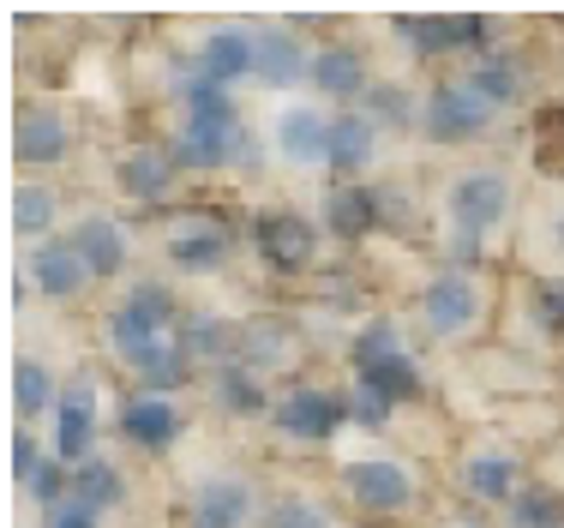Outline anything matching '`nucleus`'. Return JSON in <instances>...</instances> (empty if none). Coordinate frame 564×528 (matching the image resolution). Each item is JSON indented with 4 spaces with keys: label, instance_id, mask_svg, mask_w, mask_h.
<instances>
[{
    "label": "nucleus",
    "instance_id": "25",
    "mask_svg": "<svg viewBox=\"0 0 564 528\" xmlns=\"http://www.w3.org/2000/svg\"><path fill=\"white\" fill-rule=\"evenodd\" d=\"M252 43H259V85H271V90H289L294 78H313V54L318 49H306V36L301 31H289V24H259L252 31Z\"/></svg>",
    "mask_w": 564,
    "mask_h": 528
},
{
    "label": "nucleus",
    "instance_id": "11",
    "mask_svg": "<svg viewBox=\"0 0 564 528\" xmlns=\"http://www.w3.org/2000/svg\"><path fill=\"white\" fill-rule=\"evenodd\" d=\"M97 385L90 378H73V385H61V402H55V444H48V456L66 468L90 463L97 456Z\"/></svg>",
    "mask_w": 564,
    "mask_h": 528
},
{
    "label": "nucleus",
    "instance_id": "18",
    "mask_svg": "<svg viewBox=\"0 0 564 528\" xmlns=\"http://www.w3.org/2000/svg\"><path fill=\"white\" fill-rule=\"evenodd\" d=\"M240 367H252L259 378H271L282 367H294L301 360V331H294L282 313H259V319H247L240 324Z\"/></svg>",
    "mask_w": 564,
    "mask_h": 528
},
{
    "label": "nucleus",
    "instance_id": "19",
    "mask_svg": "<svg viewBox=\"0 0 564 528\" xmlns=\"http://www.w3.org/2000/svg\"><path fill=\"white\" fill-rule=\"evenodd\" d=\"M463 493L475 498V505H517L522 493V463L505 451V444H475V451L463 456Z\"/></svg>",
    "mask_w": 564,
    "mask_h": 528
},
{
    "label": "nucleus",
    "instance_id": "6",
    "mask_svg": "<svg viewBox=\"0 0 564 528\" xmlns=\"http://www.w3.org/2000/svg\"><path fill=\"white\" fill-rule=\"evenodd\" d=\"M492 120H499V108L480 97L468 78H438V85L426 90V103H421V132L433 144H445V151H451V144L487 139Z\"/></svg>",
    "mask_w": 564,
    "mask_h": 528
},
{
    "label": "nucleus",
    "instance_id": "39",
    "mask_svg": "<svg viewBox=\"0 0 564 528\" xmlns=\"http://www.w3.org/2000/svg\"><path fill=\"white\" fill-rule=\"evenodd\" d=\"M43 463H48V451H43V439H36L31 427H12V481L31 493V481L43 475Z\"/></svg>",
    "mask_w": 564,
    "mask_h": 528
},
{
    "label": "nucleus",
    "instance_id": "24",
    "mask_svg": "<svg viewBox=\"0 0 564 528\" xmlns=\"http://www.w3.org/2000/svg\"><path fill=\"white\" fill-rule=\"evenodd\" d=\"M198 73L210 78V85L235 90L240 78L259 73V43H252V31H240V24H217V31H205V43H198Z\"/></svg>",
    "mask_w": 564,
    "mask_h": 528
},
{
    "label": "nucleus",
    "instance_id": "30",
    "mask_svg": "<svg viewBox=\"0 0 564 528\" xmlns=\"http://www.w3.org/2000/svg\"><path fill=\"white\" fill-rule=\"evenodd\" d=\"M127 493H132V481H127V468L115 463V456H90V463H78L73 468V498L78 505H90L97 517H109V510L127 505Z\"/></svg>",
    "mask_w": 564,
    "mask_h": 528
},
{
    "label": "nucleus",
    "instance_id": "13",
    "mask_svg": "<svg viewBox=\"0 0 564 528\" xmlns=\"http://www.w3.org/2000/svg\"><path fill=\"white\" fill-rule=\"evenodd\" d=\"M115 186L132 205L156 211V205H169L174 186H181V162H174L169 144H132V151L115 162Z\"/></svg>",
    "mask_w": 564,
    "mask_h": 528
},
{
    "label": "nucleus",
    "instance_id": "44",
    "mask_svg": "<svg viewBox=\"0 0 564 528\" xmlns=\"http://www.w3.org/2000/svg\"><path fill=\"white\" fill-rule=\"evenodd\" d=\"M259 162H264V144H259V132H252V127H240V132H235V162H228V169L252 174Z\"/></svg>",
    "mask_w": 564,
    "mask_h": 528
},
{
    "label": "nucleus",
    "instance_id": "20",
    "mask_svg": "<svg viewBox=\"0 0 564 528\" xmlns=\"http://www.w3.org/2000/svg\"><path fill=\"white\" fill-rule=\"evenodd\" d=\"M276 157L289 169H325L330 157V115L313 103H294L276 115Z\"/></svg>",
    "mask_w": 564,
    "mask_h": 528
},
{
    "label": "nucleus",
    "instance_id": "27",
    "mask_svg": "<svg viewBox=\"0 0 564 528\" xmlns=\"http://www.w3.org/2000/svg\"><path fill=\"white\" fill-rule=\"evenodd\" d=\"M372 228H384L379 186H367V181H330V193H325V235L367 240Z\"/></svg>",
    "mask_w": 564,
    "mask_h": 528
},
{
    "label": "nucleus",
    "instance_id": "37",
    "mask_svg": "<svg viewBox=\"0 0 564 528\" xmlns=\"http://www.w3.org/2000/svg\"><path fill=\"white\" fill-rule=\"evenodd\" d=\"M510 528H564V498L546 486H522L510 505Z\"/></svg>",
    "mask_w": 564,
    "mask_h": 528
},
{
    "label": "nucleus",
    "instance_id": "14",
    "mask_svg": "<svg viewBox=\"0 0 564 528\" xmlns=\"http://www.w3.org/2000/svg\"><path fill=\"white\" fill-rule=\"evenodd\" d=\"M372 85H379V78H372L367 54H360L355 43H325V49L313 54V90H318L325 103H337V108H360Z\"/></svg>",
    "mask_w": 564,
    "mask_h": 528
},
{
    "label": "nucleus",
    "instance_id": "17",
    "mask_svg": "<svg viewBox=\"0 0 564 528\" xmlns=\"http://www.w3.org/2000/svg\"><path fill=\"white\" fill-rule=\"evenodd\" d=\"M120 439L132 444V451H151V456H163L174 439H181V402L174 397H144V390H132L127 402H120Z\"/></svg>",
    "mask_w": 564,
    "mask_h": 528
},
{
    "label": "nucleus",
    "instance_id": "12",
    "mask_svg": "<svg viewBox=\"0 0 564 528\" xmlns=\"http://www.w3.org/2000/svg\"><path fill=\"white\" fill-rule=\"evenodd\" d=\"M12 157H19V169H61L73 157V120L61 108L24 103L12 120Z\"/></svg>",
    "mask_w": 564,
    "mask_h": 528
},
{
    "label": "nucleus",
    "instance_id": "21",
    "mask_svg": "<svg viewBox=\"0 0 564 528\" xmlns=\"http://www.w3.org/2000/svg\"><path fill=\"white\" fill-rule=\"evenodd\" d=\"M174 343H181V355L193 360V367L217 373L228 360L240 355V324L228 313H210V306H198V313H181V331H174Z\"/></svg>",
    "mask_w": 564,
    "mask_h": 528
},
{
    "label": "nucleus",
    "instance_id": "43",
    "mask_svg": "<svg viewBox=\"0 0 564 528\" xmlns=\"http://www.w3.org/2000/svg\"><path fill=\"white\" fill-rule=\"evenodd\" d=\"M43 528H102V517L90 505H78V498H66V505L43 510Z\"/></svg>",
    "mask_w": 564,
    "mask_h": 528
},
{
    "label": "nucleus",
    "instance_id": "29",
    "mask_svg": "<svg viewBox=\"0 0 564 528\" xmlns=\"http://www.w3.org/2000/svg\"><path fill=\"white\" fill-rule=\"evenodd\" d=\"M468 85L480 90V97H487L492 108H517L522 103V90H529V61H522L517 49H492V54H480L475 66H468Z\"/></svg>",
    "mask_w": 564,
    "mask_h": 528
},
{
    "label": "nucleus",
    "instance_id": "34",
    "mask_svg": "<svg viewBox=\"0 0 564 528\" xmlns=\"http://www.w3.org/2000/svg\"><path fill=\"white\" fill-rule=\"evenodd\" d=\"M397 355H409V348H402V324L391 313H372L355 336H348V367L355 373H372V367H384V360H397Z\"/></svg>",
    "mask_w": 564,
    "mask_h": 528
},
{
    "label": "nucleus",
    "instance_id": "32",
    "mask_svg": "<svg viewBox=\"0 0 564 528\" xmlns=\"http://www.w3.org/2000/svg\"><path fill=\"white\" fill-rule=\"evenodd\" d=\"M421 103L426 97H414L402 78H379V85L367 90V103H360V115L379 132H409V127H421Z\"/></svg>",
    "mask_w": 564,
    "mask_h": 528
},
{
    "label": "nucleus",
    "instance_id": "35",
    "mask_svg": "<svg viewBox=\"0 0 564 528\" xmlns=\"http://www.w3.org/2000/svg\"><path fill=\"white\" fill-rule=\"evenodd\" d=\"M355 385H367L379 402L402 409V402H414L426 390V378H421V360L414 355H397V360H384V367H372V373H355Z\"/></svg>",
    "mask_w": 564,
    "mask_h": 528
},
{
    "label": "nucleus",
    "instance_id": "15",
    "mask_svg": "<svg viewBox=\"0 0 564 528\" xmlns=\"http://www.w3.org/2000/svg\"><path fill=\"white\" fill-rule=\"evenodd\" d=\"M247 127V120H235V127H223V120H193L181 115V127H174L169 151L181 162V174H223L228 162H235V132Z\"/></svg>",
    "mask_w": 564,
    "mask_h": 528
},
{
    "label": "nucleus",
    "instance_id": "8",
    "mask_svg": "<svg viewBox=\"0 0 564 528\" xmlns=\"http://www.w3.org/2000/svg\"><path fill=\"white\" fill-rule=\"evenodd\" d=\"M414 313H421V324L438 336V343H456V336H468L480 319H487V294H480L475 270L451 265V270H438V277H426Z\"/></svg>",
    "mask_w": 564,
    "mask_h": 528
},
{
    "label": "nucleus",
    "instance_id": "26",
    "mask_svg": "<svg viewBox=\"0 0 564 528\" xmlns=\"http://www.w3.org/2000/svg\"><path fill=\"white\" fill-rule=\"evenodd\" d=\"M210 402H217V414H228V421H271L276 390H271V378L228 360V367L210 373Z\"/></svg>",
    "mask_w": 564,
    "mask_h": 528
},
{
    "label": "nucleus",
    "instance_id": "9",
    "mask_svg": "<svg viewBox=\"0 0 564 528\" xmlns=\"http://www.w3.org/2000/svg\"><path fill=\"white\" fill-rule=\"evenodd\" d=\"M163 252L181 277H217V270L235 259V228H228L217 211H186L181 223L169 228Z\"/></svg>",
    "mask_w": 564,
    "mask_h": 528
},
{
    "label": "nucleus",
    "instance_id": "40",
    "mask_svg": "<svg viewBox=\"0 0 564 528\" xmlns=\"http://www.w3.org/2000/svg\"><path fill=\"white\" fill-rule=\"evenodd\" d=\"M31 498H36V505H43V510L66 505V498H73V468H66V463H55V456H48V463H43V475L31 481Z\"/></svg>",
    "mask_w": 564,
    "mask_h": 528
},
{
    "label": "nucleus",
    "instance_id": "28",
    "mask_svg": "<svg viewBox=\"0 0 564 528\" xmlns=\"http://www.w3.org/2000/svg\"><path fill=\"white\" fill-rule=\"evenodd\" d=\"M127 373L139 378L144 397H181L198 367L181 355V343L169 336V343H151V348H139V355H127Z\"/></svg>",
    "mask_w": 564,
    "mask_h": 528
},
{
    "label": "nucleus",
    "instance_id": "16",
    "mask_svg": "<svg viewBox=\"0 0 564 528\" xmlns=\"http://www.w3.org/2000/svg\"><path fill=\"white\" fill-rule=\"evenodd\" d=\"M66 240L78 247V259H85V270L90 277H120V270L132 265V235L120 228V216H109V211H90V216H78L73 228H66Z\"/></svg>",
    "mask_w": 564,
    "mask_h": 528
},
{
    "label": "nucleus",
    "instance_id": "47",
    "mask_svg": "<svg viewBox=\"0 0 564 528\" xmlns=\"http://www.w3.org/2000/svg\"><path fill=\"white\" fill-rule=\"evenodd\" d=\"M193 528H198V522H193Z\"/></svg>",
    "mask_w": 564,
    "mask_h": 528
},
{
    "label": "nucleus",
    "instance_id": "3",
    "mask_svg": "<svg viewBox=\"0 0 564 528\" xmlns=\"http://www.w3.org/2000/svg\"><path fill=\"white\" fill-rule=\"evenodd\" d=\"M318 247H325V228H318L313 216H301L294 205L252 216V252H259V265L276 270V277H313Z\"/></svg>",
    "mask_w": 564,
    "mask_h": 528
},
{
    "label": "nucleus",
    "instance_id": "33",
    "mask_svg": "<svg viewBox=\"0 0 564 528\" xmlns=\"http://www.w3.org/2000/svg\"><path fill=\"white\" fill-rule=\"evenodd\" d=\"M55 216H61V186H48V181H19V193H12V228H19L31 247L55 235Z\"/></svg>",
    "mask_w": 564,
    "mask_h": 528
},
{
    "label": "nucleus",
    "instance_id": "45",
    "mask_svg": "<svg viewBox=\"0 0 564 528\" xmlns=\"http://www.w3.org/2000/svg\"><path fill=\"white\" fill-rule=\"evenodd\" d=\"M558 252H564V211H558Z\"/></svg>",
    "mask_w": 564,
    "mask_h": 528
},
{
    "label": "nucleus",
    "instance_id": "2",
    "mask_svg": "<svg viewBox=\"0 0 564 528\" xmlns=\"http://www.w3.org/2000/svg\"><path fill=\"white\" fill-rule=\"evenodd\" d=\"M181 313H186V306L174 301L169 282L139 277V282H132V289L115 301V313H109V343H115V355L127 360V355H139V348H151V343H169V336L181 331Z\"/></svg>",
    "mask_w": 564,
    "mask_h": 528
},
{
    "label": "nucleus",
    "instance_id": "38",
    "mask_svg": "<svg viewBox=\"0 0 564 528\" xmlns=\"http://www.w3.org/2000/svg\"><path fill=\"white\" fill-rule=\"evenodd\" d=\"M529 306H534V324L546 336H564V277H541L529 289Z\"/></svg>",
    "mask_w": 564,
    "mask_h": 528
},
{
    "label": "nucleus",
    "instance_id": "7",
    "mask_svg": "<svg viewBox=\"0 0 564 528\" xmlns=\"http://www.w3.org/2000/svg\"><path fill=\"white\" fill-rule=\"evenodd\" d=\"M271 427L276 439L289 444H330L343 427H355L348 414V390H330V385H289L271 409Z\"/></svg>",
    "mask_w": 564,
    "mask_h": 528
},
{
    "label": "nucleus",
    "instance_id": "22",
    "mask_svg": "<svg viewBox=\"0 0 564 528\" xmlns=\"http://www.w3.org/2000/svg\"><path fill=\"white\" fill-rule=\"evenodd\" d=\"M379 139H384V132L372 127L360 108H337V115H330V157H325V169L337 174V181H367V169L379 162Z\"/></svg>",
    "mask_w": 564,
    "mask_h": 528
},
{
    "label": "nucleus",
    "instance_id": "46",
    "mask_svg": "<svg viewBox=\"0 0 564 528\" xmlns=\"http://www.w3.org/2000/svg\"><path fill=\"white\" fill-rule=\"evenodd\" d=\"M367 528H384V522H367Z\"/></svg>",
    "mask_w": 564,
    "mask_h": 528
},
{
    "label": "nucleus",
    "instance_id": "10",
    "mask_svg": "<svg viewBox=\"0 0 564 528\" xmlns=\"http://www.w3.org/2000/svg\"><path fill=\"white\" fill-rule=\"evenodd\" d=\"M24 277H31V289L43 294V301H55V306H73V301H85V289L97 277L85 270V259H78V247L66 235H48V240H36L31 252H24Z\"/></svg>",
    "mask_w": 564,
    "mask_h": 528
},
{
    "label": "nucleus",
    "instance_id": "23",
    "mask_svg": "<svg viewBox=\"0 0 564 528\" xmlns=\"http://www.w3.org/2000/svg\"><path fill=\"white\" fill-rule=\"evenodd\" d=\"M259 510V493H252L240 475H210L193 486V522L198 528H252Z\"/></svg>",
    "mask_w": 564,
    "mask_h": 528
},
{
    "label": "nucleus",
    "instance_id": "36",
    "mask_svg": "<svg viewBox=\"0 0 564 528\" xmlns=\"http://www.w3.org/2000/svg\"><path fill=\"white\" fill-rule=\"evenodd\" d=\"M264 528H337L330 522V510L318 505L313 493H276L271 505H264Z\"/></svg>",
    "mask_w": 564,
    "mask_h": 528
},
{
    "label": "nucleus",
    "instance_id": "31",
    "mask_svg": "<svg viewBox=\"0 0 564 528\" xmlns=\"http://www.w3.org/2000/svg\"><path fill=\"white\" fill-rule=\"evenodd\" d=\"M55 402H61L55 373H48L43 360L24 355L19 367H12V414H19V427H31V421H43V414H55Z\"/></svg>",
    "mask_w": 564,
    "mask_h": 528
},
{
    "label": "nucleus",
    "instance_id": "41",
    "mask_svg": "<svg viewBox=\"0 0 564 528\" xmlns=\"http://www.w3.org/2000/svg\"><path fill=\"white\" fill-rule=\"evenodd\" d=\"M348 414H355V427H384L397 409H391V402H379L367 385H348Z\"/></svg>",
    "mask_w": 564,
    "mask_h": 528
},
{
    "label": "nucleus",
    "instance_id": "4",
    "mask_svg": "<svg viewBox=\"0 0 564 528\" xmlns=\"http://www.w3.org/2000/svg\"><path fill=\"white\" fill-rule=\"evenodd\" d=\"M445 216L456 228V247L475 252L480 240L510 216V174L505 169H463L445 193Z\"/></svg>",
    "mask_w": 564,
    "mask_h": 528
},
{
    "label": "nucleus",
    "instance_id": "5",
    "mask_svg": "<svg viewBox=\"0 0 564 528\" xmlns=\"http://www.w3.org/2000/svg\"><path fill=\"white\" fill-rule=\"evenodd\" d=\"M348 505L360 510L367 522H391V517H409L414 498H421V486H414L409 463H397V456H355V463L337 468Z\"/></svg>",
    "mask_w": 564,
    "mask_h": 528
},
{
    "label": "nucleus",
    "instance_id": "42",
    "mask_svg": "<svg viewBox=\"0 0 564 528\" xmlns=\"http://www.w3.org/2000/svg\"><path fill=\"white\" fill-rule=\"evenodd\" d=\"M318 294H325V306H343V313H360V306H367V294H360V282L348 277V270H343V277L330 270V277L318 282Z\"/></svg>",
    "mask_w": 564,
    "mask_h": 528
},
{
    "label": "nucleus",
    "instance_id": "1",
    "mask_svg": "<svg viewBox=\"0 0 564 528\" xmlns=\"http://www.w3.org/2000/svg\"><path fill=\"white\" fill-rule=\"evenodd\" d=\"M391 31L421 61H451V54L480 61L499 49V19H487V12H402V19H391Z\"/></svg>",
    "mask_w": 564,
    "mask_h": 528
}]
</instances>
